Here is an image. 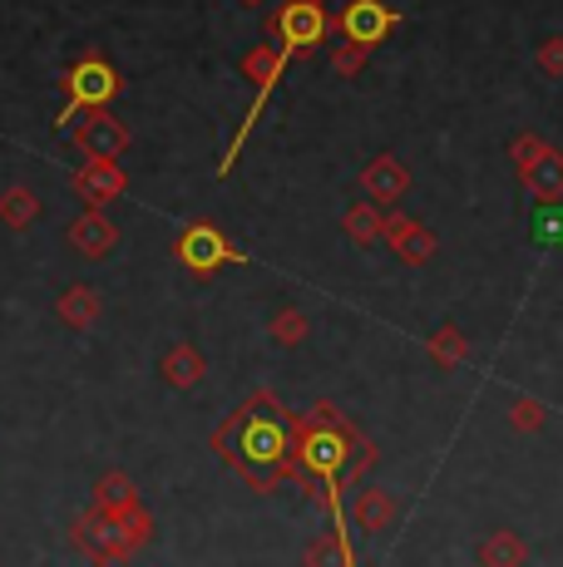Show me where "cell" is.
Here are the masks:
<instances>
[{
  "label": "cell",
  "instance_id": "obj_19",
  "mask_svg": "<svg viewBox=\"0 0 563 567\" xmlns=\"http://www.w3.org/2000/svg\"><path fill=\"white\" fill-rule=\"evenodd\" d=\"M301 567H356V553H351V538L346 533H317L301 553Z\"/></svg>",
  "mask_w": 563,
  "mask_h": 567
},
{
  "label": "cell",
  "instance_id": "obj_24",
  "mask_svg": "<svg viewBox=\"0 0 563 567\" xmlns=\"http://www.w3.org/2000/svg\"><path fill=\"white\" fill-rule=\"evenodd\" d=\"M267 336H273L277 346H301L311 336V321H307V311H297V307H282L273 321H267Z\"/></svg>",
  "mask_w": 563,
  "mask_h": 567
},
{
  "label": "cell",
  "instance_id": "obj_15",
  "mask_svg": "<svg viewBox=\"0 0 563 567\" xmlns=\"http://www.w3.org/2000/svg\"><path fill=\"white\" fill-rule=\"evenodd\" d=\"M396 514H400V504H396L391 488H356L351 518H356V528L361 533H386L396 523Z\"/></svg>",
  "mask_w": 563,
  "mask_h": 567
},
{
  "label": "cell",
  "instance_id": "obj_12",
  "mask_svg": "<svg viewBox=\"0 0 563 567\" xmlns=\"http://www.w3.org/2000/svg\"><path fill=\"white\" fill-rule=\"evenodd\" d=\"M74 193H80L90 207H104V203H114L119 193L129 188V178H124V168L119 163H104V158H84L80 168H74Z\"/></svg>",
  "mask_w": 563,
  "mask_h": 567
},
{
  "label": "cell",
  "instance_id": "obj_22",
  "mask_svg": "<svg viewBox=\"0 0 563 567\" xmlns=\"http://www.w3.org/2000/svg\"><path fill=\"white\" fill-rule=\"evenodd\" d=\"M381 227H386V213L376 203H356V207H346V213H341V233L351 237L356 247L381 243Z\"/></svg>",
  "mask_w": 563,
  "mask_h": 567
},
{
  "label": "cell",
  "instance_id": "obj_4",
  "mask_svg": "<svg viewBox=\"0 0 563 567\" xmlns=\"http://www.w3.org/2000/svg\"><path fill=\"white\" fill-rule=\"evenodd\" d=\"M287 64H291V50L273 45V40L243 54V74H247V80H253V104H247V114H243V124H237L233 144H227V154H223V163H218V173H233V163H237V154H243V144H247V138H253L257 118H263V104L273 100V90L282 84V74H287Z\"/></svg>",
  "mask_w": 563,
  "mask_h": 567
},
{
  "label": "cell",
  "instance_id": "obj_21",
  "mask_svg": "<svg viewBox=\"0 0 563 567\" xmlns=\"http://www.w3.org/2000/svg\"><path fill=\"white\" fill-rule=\"evenodd\" d=\"M524 563H529V543L519 533L500 528L480 543V567H524Z\"/></svg>",
  "mask_w": 563,
  "mask_h": 567
},
{
  "label": "cell",
  "instance_id": "obj_2",
  "mask_svg": "<svg viewBox=\"0 0 563 567\" xmlns=\"http://www.w3.org/2000/svg\"><path fill=\"white\" fill-rule=\"evenodd\" d=\"M213 454L243 478L253 494H273L297 474V414L273 390H253L227 420L213 430Z\"/></svg>",
  "mask_w": 563,
  "mask_h": 567
},
{
  "label": "cell",
  "instance_id": "obj_23",
  "mask_svg": "<svg viewBox=\"0 0 563 567\" xmlns=\"http://www.w3.org/2000/svg\"><path fill=\"white\" fill-rule=\"evenodd\" d=\"M426 351H430V361H436L440 370H454V365L470 361V341H464L454 326H440V331L426 341Z\"/></svg>",
  "mask_w": 563,
  "mask_h": 567
},
{
  "label": "cell",
  "instance_id": "obj_1",
  "mask_svg": "<svg viewBox=\"0 0 563 567\" xmlns=\"http://www.w3.org/2000/svg\"><path fill=\"white\" fill-rule=\"evenodd\" d=\"M376 460H381L376 440H366L331 400H317L307 414H297V474H291V484H301V494L321 514H331L337 533H346L341 494L361 484Z\"/></svg>",
  "mask_w": 563,
  "mask_h": 567
},
{
  "label": "cell",
  "instance_id": "obj_25",
  "mask_svg": "<svg viewBox=\"0 0 563 567\" xmlns=\"http://www.w3.org/2000/svg\"><path fill=\"white\" fill-rule=\"evenodd\" d=\"M119 533H124V553L134 558L139 548H144L149 538H154V514H149L144 504L139 508H129V514H119Z\"/></svg>",
  "mask_w": 563,
  "mask_h": 567
},
{
  "label": "cell",
  "instance_id": "obj_3",
  "mask_svg": "<svg viewBox=\"0 0 563 567\" xmlns=\"http://www.w3.org/2000/svg\"><path fill=\"white\" fill-rule=\"evenodd\" d=\"M119 90H124V74H119L100 50H84L80 60L60 74L64 109H60L55 124L60 128H80L90 114H110V104L119 100Z\"/></svg>",
  "mask_w": 563,
  "mask_h": 567
},
{
  "label": "cell",
  "instance_id": "obj_20",
  "mask_svg": "<svg viewBox=\"0 0 563 567\" xmlns=\"http://www.w3.org/2000/svg\"><path fill=\"white\" fill-rule=\"evenodd\" d=\"M40 217V198L35 188H25V183H10L6 193H0V223L10 227V233H25L30 223Z\"/></svg>",
  "mask_w": 563,
  "mask_h": 567
},
{
  "label": "cell",
  "instance_id": "obj_8",
  "mask_svg": "<svg viewBox=\"0 0 563 567\" xmlns=\"http://www.w3.org/2000/svg\"><path fill=\"white\" fill-rule=\"evenodd\" d=\"M396 25H400V16L386 6V0H351V6L337 16V30L361 50H376Z\"/></svg>",
  "mask_w": 563,
  "mask_h": 567
},
{
  "label": "cell",
  "instance_id": "obj_28",
  "mask_svg": "<svg viewBox=\"0 0 563 567\" xmlns=\"http://www.w3.org/2000/svg\"><path fill=\"white\" fill-rule=\"evenodd\" d=\"M371 60V50H361V45H351V40H346V45H337L331 50V70L341 74V80H356V74H361V64Z\"/></svg>",
  "mask_w": 563,
  "mask_h": 567
},
{
  "label": "cell",
  "instance_id": "obj_9",
  "mask_svg": "<svg viewBox=\"0 0 563 567\" xmlns=\"http://www.w3.org/2000/svg\"><path fill=\"white\" fill-rule=\"evenodd\" d=\"M381 237L391 243V252L406 261V267H426L430 257H436V233H430L426 223H416V217H406V213H386V227H381Z\"/></svg>",
  "mask_w": 563,
  "mask_h": 567
},
{
  "label": "cell",
  "instance_id": "obj_7",
  "mask_svg": "<svg viewBox=\"0 0 563 567\" xmlns=\"http://www.w3.org/2000/svg\"><path fill=\"white\" fill-rule=\"evenodd\" d=\"M70 543L84 553L94 567H114V563H129V553H124V533H119V518L110 514H100V508H84L80 518H74V528H70Z\"/></svg>",
  "mask_w": 563,
  "mask_h": 567
},
{
  "label": "cell",
  "instance_id": "obj_13",
  "mask_svg": "<svg viewBox=\"0 0 563 567\" xmlns=\"http://www.w3.org/2000/svg\"><path fill=\"white\" fill-rule=\"evenodd\" d=\"M114 243H119V227L104 207H84L70 223V247L80 257H104V252H114Z\"/></svg>",
  "mask_w": 563,
  "mask_h": 567
},
{
  "label": "cell",
  "instance_id": "obj_26",
  "mask_svg": "<svg viewBox=\"0 0 563 567\" xmlns=\"http://www.w3.org/2000/svg\"><path fill=\"white\" fill-rule=\"evenodd\" d=\"M509 424H514L519 434H539L549 424V410L539 405V400H529V395H519L514 405H509Z\"/></svg>",
  "mask_w": 563,
  "mask_h": 567
},
{
  "label": "cell",
  "instance_id": "obj_10",
  "mask_svg": "<svg viewBox=\"0 0 563 567\" xmlns=\"http://www.w3.org/2000/svg\"><path fill=\"white\" fill-rule=\"evenodd\" d=\"M74 144H80V154H84V158L119 163V154L129 148V128L119 124L114 114H90L80 128H74Z\"/></svg>",
  "mask_w": 563,
  "mask_h": 567
},
{
  "label": "cell",
  "instance_id": "obj_17",
  "mask_svg": "<svg viewBox=\"0 0 563 567\" xmlns=\"http://www.w3.org/2000/svg\"><path fill=\"white\" fill-rule=\"evenodd\" d=\"M100 514H110V518H119V514H129V508H139L144 498H139V484L124 474V468H110V474H100V484H94V498H90Z\"/></svg>",
  "mask_w": 563,
  "mask_h": 567
},
{
  "label": "cell",
  "instance_id": "obj_27",
  "mask_svg": "<svg viewBox=\"0 0 563 567\" xmlns=\"http://www.w3.org/2000/svg\"><path fill=\"white\" fill-rule=\"evenodd\" d=\"M544 154H549V144H544L539 134H519L514 144H509V158H514V173H519V178H524V173L534 168V163L544 158Z\"/></svg>",
  "mask_w": 563,
  "mask_h": 567
},
{
  "label": "cell",
  "instance_id": "obj_32",
  "mask_svg": "<svg viewBox=\"0 0 563 567\" xmlns=\"http://www.w3.org/2000/svg\"><path fill=\"white\" fill-rule=\"evenodd\" d=\"M311 6H327V0H311Z\"/></svg>",
  "mask_w": 563,
  "mask_h": 567
},
{
  "label": "cell",
  "instance_id": "obj_14",
  "mask_svg": "<svg viewBox=\"0 0 563 567\" xmlns=\"http://www.w3.org/2000/svg\"><path fill=\"white\" fill-rule=\"evenodd\" d=\"M55 316L70 326V331H94V326H100V316H104V297L94 287H84V281H74V287L60 291Z\"/></svg>",
  "mask_w": 563,
  "mask_h": 567
},
{
  "label": "cell",
  "instance_id": "obj_5",
  "mask_svg": "<svg viewBox=\"0 0 563 567\" xmlns=\"http://www.w3.org/2000/svg\"><path fill=\"white\" fill-rule=\"evenodd\" d=\"M173 261H178L183 271H193V277H213V271H223V267H237L243 252L227 243V233L213 217H193V223L173 237Z\"/></svg>",
  "mask_w": 563,
  "mask_h": 567
},
{
  "label": "cell",
  "instance_id": "obj_18",
  "mask_svg": "<svg viewBox=\"0 0 563 567\" xmlns=\"http://www.w3.org/2000/svg\"><path fill=\"white\" fill-rule=\"evenodd\" d=\"M203 375H208V355H203L198 346H193V341L168 346V355H164V380H168L173 390H193Z\"/></svg>",
  "mask_w": 563,
  "mask_h": 567
},
{
  "label": "cell",
  "instance_id": "obj_6",
  "mask_svg": "<svg viewBox=\"0 0 563 567\" xmlns=\"http://www.w3.org/2000/svg\"><path fill=\"white\" fill-rule=\"evenodd\" d=\"M327 30H331L327 6H311V0H287V6L267 20V35L291 54H311L321 40H327Z\"/></svg>",
  "mask_w": 563,
  "mask_h": 567
},
{
  "label": "cell",
  "instance_id": "obj_31",
  "mask_svg": "<svg viewBox=\"0 0 563 567\" xmlns=\"http://www.w3.org/2000/svg\"><path fill=\"white\" fill-rule=\"evenodd\" d=\"M243 6H263V0H243Z\"/></svg>",
  "mask_w": 563,
  "mask_h": 567
},
{
  "label": "cell",
  "instance_id": "obj_29",
  "mask_svg": "<svg viewBox=\"0 0 563 567\" xmlns=\"http://www.w3.org/2000/svg\"><path fill=\"white\" fill-rule=\"evenodd\" d=\"M534 64H539V70L549 74V80H563V35H549L544 45H539Z\"/></svg>",
  "mask_w": 563,
  "mask_h": 567
},
{
  "label": "cell",
  "instance_id": "obj_30",
  "mask_svg": "<svg viewBox=\"0 0 563 567\" xmlns=\"http://www.w3.org/2000/svg\"><path fill=\"white\" fill-rule=\"evenodd\" d=\"M534 237H539V243H563V207H539Z\"/></svg>",
  "mask_w": 563,
  "mask_h": 567
},
{
  "label": "cell",
  "instance_id": "obj_11",
  "mask_svg": "<svg viewBox=\"0 0 563 567\" xmlns=\"http://www.w3.org/2000/svg\"><path fill=\"white\" fill-rule=\"evenodd\" d=\"M361 188H366V203H376V207H391L400 203L410 193V168L400 158L391 154H381V158H371L361 168Z\"/></svg>",
  "mask_w": 563,
  "mask_h": 567
},
{
  "label": "cell",
  "instance_id": "obj_16",
  "mask_svg": "<svg viewBox=\"0 0 563 567\" xmlns=\"http://www.w3.org/2000/svg\"><path fill=\"white\" fill-rule=\"evenodd\" d=\"M519 183H524V188L534 193L539 207H563V154H559L554 144H549V154L539 158Z\"/></svg>",
  "mask_w": 563,
  "mask_h": 567
}]
</instances>
